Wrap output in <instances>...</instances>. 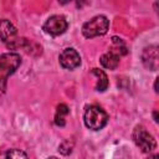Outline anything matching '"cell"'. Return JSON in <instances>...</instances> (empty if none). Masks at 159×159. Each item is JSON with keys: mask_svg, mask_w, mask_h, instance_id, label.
<instances>
[{"mask_svg": "<svg viewBox=\"0 0 159 159\" xmlns=\"http://www.w3.org/2000/svg\"><path fill=\"white\" fill-rule=\"evenodd\" d=\"M21 65V57L15 52H6L0 56V96L6 92L7 78Z\"/></svg>", "mask_w": 159, "mask_h": 159, "instance_id": "cell-1", "label": "cell"}, {"mask_svg": "<svg viewBox=\"0 0 159 159\" xmlns=\"http://www.w3.org/2000/svg\"><path fill=\"white\" fill-rule=\"evenodd\" d=\"M83 122L88 129L99 130L103 127H106L108 122V114L101 107L96 104H89L84 107Z\"/></svg>", "mask_w": 159, "mask_h": 159, "instance_id": "cell-2", "label": "cell"}, {"mask_svg": "<svg viewBox=\"0 0 159 159\" xmlns=\"http://www.w3.org/2000/svg\"><path fill=\"white\" fill-rule=\"evenodd\" d=\"M109 27V20L104 15H97L83 24L82 34L86 39H92L107 34Z\"/></svg>", "mask_w": 159, "mask_h": 159, "instance_id": "cell-3", "label": "cell"}, {"mask_svg": "<svg viewBox=\"0 0 159 159\" xmlns=\"http://www.w3.org/2000/svg\"><path fill=\"white\" fill-rule=\"evenodd\" d=\"M133 142L135 145L143 152V153H152L157 148V140L154 137L143 127V125H135L132 133Z\"/></svg>", "mask_w": 159, "mask_h": 159, "instance_id": "cell-4", "label": "cell"}, {"mask_svg": "<svg viewBox=\"0 0 159 159\" xmlns=\"http://www.w3.org/2000/svg\"><path fill=\"white\" fill-rule=\"evenodd\" d=\"M68 22L63 15H52L42 25V30L51 36H60L66 32Z\"/></svg>", "mask_w": 159, "mask_h": 159, "instance_id": "cell-5", "label": "cell"}, {"mask_svg": "<svg viewBox=\"0 0 159 159\" xmlns=\"http://www.w3.org/2000/svg\"><path fill=\"white\" fill-rule=\"evenodd\" d=\"M58 61L60 65L66 68V70H75L81 65V56L80 53L72 48V47H67L65 48L60 56H58Z\"/></svg>", "mask_w": 159, "mask_h": 159, "instance_id": "cell-6", "label": "cell"}, {"mask_svg": "<svg viewBox=\"0 0 159 159\" xmlns=\"http://www.w3.org/2000/svg\"><path fill=\"white\" fill-rule=\"evenodd\" d=\"M142 62L145 68L150 71H157L159 67V53L157 45H149L143 48L142 52Z\"/></svg>", "mask_w": 159, "mask_h": 159, "instance_id": "cell-7", "label": "cell"}, {"mask_svg": "<svg viewBox=\"0 0 159 159\" xmlns=\"http://www.w3.org/2000/svg\"><path fill=\"white\" fill-rule=\"evenodd\" d=\"M17 34L16 27L10 22L7 19H1L0 20V40L5 43L12 41Z\"/></svg>", "mask_w": 159, "mask_h": 159, "instance_id": "cell-8", "label": "cell"}, {"mask_svg": "<svg viewBox=\"0 0 159 159\" xmlns=\"http://www.w3.org/2000/svg\"><path fill=\"white\" fill-rule=\"evenodd\" d=\"M119 57L120 56L114 50H112V51L102 55L99 61H101V65L104 68H107V70H116L118 67V65H119Z\"/></svg>", "mask_w": 159, "mask_h": 159, "instance_id": "cell-9", "label": "cell"}, {"mask_svg": "<svg viewBox=\"0 0 159 159\" xmlns=\"http://www.w3.org/2000/svg\"><path fill=\"white\" fill-rule=\"evenodd\" d=\"M91 72L98 77L96 89H97L98 92H104V91L108 88V84H109V81H108V77H107L106 72H104L103 70H99V68H92Z\"/></svg>", "mask_w": 159, "mask_h": 159, "instance_id": "cell-10", "label": "cell"}, {"mask_svg": "<svg viewBox=\"0 0 159 159\" xmlns=\"http://www.w3.org/2000/svg\"><path fill=\"white\" fill-rule=\"evenodd\" d=\"M0 159H29L26 153L21 149H7L0 153Z\"/></svg>", "mask_w": 159, "mask_h": 159, "instance_id": "cell-11", "label": "cell"}, {"mask_svg": "<svg viewBox=\"0 0 159 159\" xmlns=\"http://www.w3.org/2000/svg\"><path fill=\"white\" fill-rule=\"evenodd\" d=\"M72 149H73V142L70 140V139L63 140V142L58 145V152H60L62 155H68V154H71Z\"/></svg>", "mask_w": 159, "mask_h": 159, "instance_id": "cell-12", "label": "cell"}, {"mask_svg": "<svg viewBox=\"0 0 159 159\" xmlns=\"http://www.w3.org/2000/svg\"><path fill=\"white\" fill-rule=\"evenodd\" d=\"M68 113H70V108H68L65 103H61V104L57 106V109H56V117H62V118H65Z\"/></svg>", "mask_w": 159, "mask_h": 159, "instance_id": "cell-13", "label": "cell"}, {"mask_svg": "<svg viewBox=\"0 0 159 159\" xmlns=\"http://www.w3.org/2000/svg\"><path fill=\"white\" fill-rule=\"evenodd\" d=\"M112 41H113V43H114V45H117L118 47L124 46L123 40H122V39H119V37H117V36H113V37H112Z\"/></svg>", "mask_w": 159, "mask_h": 159, "instance_id": "cell-14", "label": "cell"}, {"mask_svg": "<svg viewBox=\"0 0 159 159\" xmlns=\"http://www.w3.org/2000/svg\"><path fill=\"white\" fill-rule=\"evenodd\" d=\"M158 80L159 78H155V83H154V91L158 93Z\"/></svg>", "mask_w": 159, "mask_h": 159, "instance_id": "cell-15", "label": "cell"}, {"mask_svg": "<svg viewBox=\"0 0 159 159\" xmlns=\"http://www.w3.org/2000/svg\"><path fill=\"white\" fill-rule=\"evenodd\" d=\"M153 117H154V120H155V122H158V112H157V111H154V112H153Z\"/></svg>", "mask_w": 159, "mask_h": 159, "instance_id": "cell-16", "label": "cell"}, {"mask_svg": "<svg viewBox=\"0 0 159 159\" xmlns=\"http://www.w3.org/2000/svg\"><path fill=\"white\" fill-rule=\"evenodd\" d=\"M159 157H158V154H153V155H149V158H147V159H158Z\"/></svg>", "mask_w": 159, "mask_h": 159, "instance_id": "cell-17", "label": "cell"}, {"mask_svg": "<svg viewBox=\"0 0 159 159\" xmlns=\"http://www.w3.org/2000/svg\"><path fill=\"white\" fill-rule=\"evenodd\" d=\"M47 159H58L57 157H50V158H47Z\"/></svg>", "mask_w": 159, "mask_h": 159, "instance_id": "cell-18", "label": "cell"}]
</instances>
